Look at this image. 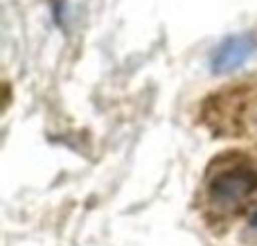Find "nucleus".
<instances>
[{
	"instance_id": "f257e3e1",
	"label": "nucleus",
	"mask_w": 257,
	"mask_h": 246,
	"mask_svg": "<svg viewBox=\"0 0 257 246\" xmlns=\"http://www.w3.org/2000/svg\"><path fill=\"white\" fill-rule=\"evenodd\" d=\"M257 192V156L230 152L212 163L205 181V199L217 215L239 210Z\"/></svg>"
},
{
	"instance_id": "f03ea898",
	"label": "nucleus",
	"mask_w": 257,
	"mask_h": 246,
	"mask_svg": "<svg viewBox=\"0 0 257 246\" xmlns=\"http://www.w3.org/2000/svg\"><path fill=\"white\" fill-rule=\"evenodd\" d=\"M210 115L219 120V127H226L228 122H232V117H237V125L232 129L257 131V84H253L250 88L230 90V95L221 93Z\"/></svg>"
},
{
	"instance_id": "7ed1b4c3",
	"label": "nucleus",
	"mask_w": 257,
	"mask_h": 246,
	"mask_svg": "<svg viewBox=\"0 0 257 246\" xmlns=\"http://www.w3.org/2000/svg\"><path fill=\"white\" fill-rule=\"evenodd\" d=\"M253 52H255L253 36H230L212 52L210 66H212L214 72H230L235 68H239L241 63L248 61V57Z\"/></svg>"
},
{
	"instance_id": "20e7f679",
	"label": "nucleus",
	"mask_w": 257,
	"mask_h": 246,
	"mask_svg": "<svg viewBox=\"0 0 257 246\" xmlns=\"http://www.w3.org/2000/svg\"><path fill=\"white\" fill-rule=\"evenodd\" d=\"M253 226H255V228H257V212H255V215H253Z\"/></svg>"
}]
</instances>
